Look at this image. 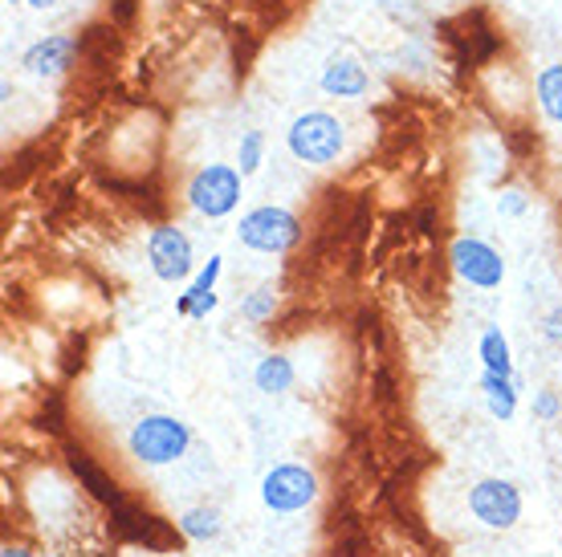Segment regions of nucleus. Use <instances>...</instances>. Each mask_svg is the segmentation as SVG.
<instances>
[{
	"mask_svg": "<svg viewBox=\"0 0 562 557\" xmlns=\"http://www.w3.org/2000/svg\"><path fill=\"white\" fill-rule=\"evenodd\" d=\"M449 261H452V269H457V277H461L464 285H473V289L490 293V289H502V281H506V257L481 237L452 240Z\"/></svg>",
	"mask_w": 562,
	"mask_h": 557,
	"instance_id": "obj_8",
	"label": "nucleus"
},
{
	"mask_svg": "<svg viewBox=\"0 0 562 557\" xmlns=\"http://www.w3.org/2000/svg\"><path fill=\"white\" fill-rule=\"evenodd\" d=\"M535 102L550 123L562 126V61H550L535 73Z\"/></svg>",
	"mask_w": 562,
	"mask_h": 557,
	"instance_id": "obj_16",
	"label": "nucleus"
},
{
	"mask_svg": "<svg viewBox=\"0 0 562 557\" xmlns=\"http://www.w3.org/2000/svg\"><path fill=\"white\" fill-rule=\"evenodd\" d=\"M147 265L164 285H180V281L196 277V249L192 237L180 224H155L147 232Z\"/></svg>",
	"mask_w": 562,
	"mask_h": 557,
	"instance_id": "obj_6",
	"label": "nucleus"
},
{
	"mask_svg": "<svg viewBox=\"0 0 562 557\" xmlns=\"http://www.w3.org/2000/svg\"><path fill=\"white\" fill-rule=\"evenodd\" d=\"M4 4H21V0H4Z\"/></svg>",
	"mask_w": 562,
	"mask_h": 557,
	"instance_id": "obj_25",
	"label": "nucleus"
},
{
	"mask_svg": "<svg viewBox=\"0 0 562 557\" xmlns=\"http://www.w3.org/2000/svg\"><path fill=\"white\" fill-rule=\"evenodd\" d=\"M302 240V220L281 204H257L237 220V245L266 257H285Z\"/></svg>",
	"mask_w": 562,
	"mask_h": 557,
	"instance_id": "obj_4",
	"label": "nucleus"
},
{
	"mask_svg": "<svg viewBox=\"0 0 562 557\" xmlns=\"http://www.w3.org/2000/svg\"><path fill=\"white\" fill-rule=\"evenodd\" d=\"M294 383H297V366L290 354H266V359H257L254 387L261 395H285V390H294Z\"/></svg>",
	"mask_w": 562,
	"mask_h": 557,
	"instance_id": "obj_14",
	"label": "nucleus"
},
{
	"mask_svg": "<svg viewBox=\"0 0 562 557\" xmlns=\"http://www.w3.org/2000/svg\"><path fill=\"white\" fill-rule=\"evenodd\" d=\"M78 61V37L74 33H45L21 54V70L29 78H42V82H54L61 73H70V66Z\"/></svg>",
	"mask_w": 562,
	"mask_h": 557,
	"instance_id": "obj_9",
	"label": "nucleus"
},
{
	"mask_svg": "<svg viewBox=\"0 0 562 557\" xmlns=\"http://www.w3.org/2000/svg\"><path fill=\"white\" fill-rule=\"evenodd\" d=\"M530 411H535L538 423H554V419L562 416V399H559V390H535V403H530Z\"/></svg>",
	"mask_w": 562,
	"mask_h": 557,
	"instance_id": "obj_21",
	"label": "nucleus"
},
{
	"mask_svg": "<svg viewBox=\"0 0 562 557\" xmlns=\"http://www.w3.org/2000/svg\"><path fill=\"white\" fill-rule=\"evenodd\" d=\"M240 195H245V175L237 163H204L192 171V180L183 187L188 208L204 216V220H225L240 208Z\"/></svg>",
	"mask_w": 562,
	"mask_h": 557,
	"instance_id": "obj_3",
	"label": "nucleus"
},
{
	"mask_svg": "<svg viewBox=\"0 0 562 557\" xmlns=\"http://www.w3.org/2000/svg\"><path fill=\"white\" fill-rule=\"evenodd\" d=\"M469 513L477 525L493 533H506L521 521V492L506 476H485L469 488Z\"/></svg>",
	"mask_w": 562,
	"mask_h": 557,
	"instance_id": "obj_7",
	"label": "nucleus"
},
{
	"mask_svg": "<svg viewBox=\"0 0 562 557\" xmlns=\"http://www.w3.org/2000/svg\"><path fill=\"white\" fill-rule=\"evenodd\" d=\"M477 390L481 399H485V411H490L497 423H509V419L518 416V378H506V375H493V371H481L477 378Z\"/></svg>",
	"mask_w": 562,
	"mask_h": 557,
	"instance_id": "obj_12",
	"label": "nucleus"
},
{
	"mask_svg": "<svg viewBox=\"0 0 562 557\" xmlns=\"http://www.w3.org/2000/svg\"><path fill=\"white\" fill-rule=\"evenodd\" d=\"M221 273H225V257L221 252H212L209 261L196 269V277L183 285V293H176V318L183 321H204L212 309L221 306Z\"/></svg>",
	"mask_w": 562,
	"mask_h": 557,
	"instance_id": "obj_10",
	"label": "nucleus"
},
{
	"mask_svg": "<svg viewBox=\"0 0 562 557\" xmlns=\"http://www.w3.org/2000/svg\"><path fill=\"white\" fill-rule=\"evenodd\" d=\"M70 464H74V476H78V480H82V485L90 488V492H94V497H99L102 504H111V509H119V504H123L119 488H114V480H106V476H102L99 464L82 461V456H74Z\"/></svg>",
	"mask_w": 562,
	"mask_h": 557,
	"instance_id": "obj_18",
	"label": "nucleus"
},
{
	"mask_svg": "<svg viewBox=\"0 0 562 557\" xmlns=\"http://www.w3.org/2000/svg\"><path fill=\"white\" fill-rule=\"evenodd\" d=\"M318 86H323L326 98H342V102H355L371 90V73L359 57L351 54H330L326 57L323 73H318Z\"/></svg>",
	"mask_w": 562,
	"mask_h": 557,
	"instance_id": "obj_11",
	"label": "nucleus"
},
{
	"mask_svg": "<svg viewBox=\"0 0 562 557\" xmlns=\"http://www.w3.org/2000/svg\"><path fill=\"white\" fill-rule=\"evenodd\" d=\"M285 151L302 168H330L347 151V123L330 111H302L285 126Z\"/></svg>",
	"mask_w": 562,
	"mask_h": 557,
	"instance_id": "obj_2",
	"label": "nucleus"
},
{
	"mask_svg": "<svg viewBox=\"0 0 562 557\" xmlns=\"http://www.w3.org/2000/svg\"><path fill=\"white\" fill-rule=\"evenodd\" d=\"M29 9H37V13H45V9H54L57 0H25Z\"/></svg>",
	"mask_w": 562,
	"mask_h": 557,
	"instance_id": "obj_24",
	"label": "nucleus"
},
{
	"mask_svg": "<svg viewBox=\"0 0 562 557\" xmlns=\"http://www.w3.org/2000/svg\"><path fill=\"white\" fill-rule=\"evenodd\" d=\"M192 447V428L183 423L180 416H168V411H151V416H139L127 432V452L131 461L143 464V468H168V464H180Z\"/></svg>",
	"mask_w": 562,
	"mask_h": 557,
	"instance_id": "obj_1",
	"label": "nucleus"
},
{
	"mask_svg": "<svg viewBox=\"0 0 562 557\" xmlns=\"http://www.w3.org/2000/svg\"><path fill=\"white\" fill-rule=\"evenodd\" d=\"M530 212V195L521 192V187H502L497 192V216L502 220H521Z\"/></svg>",
	"mask_w": 562,
	"mask_h": 557,
	"instance_id": "obj_20",
	"label": "nucleus"
},
{
	"mask_svg": "<svg viewBox=\"0 0 562 557\" xmlns=\"http://www.w3.org/2000/svg\"><path fill=\"white\" fill-rule=\"evenodd\" d=\"M477 359H481V371H493V375H506V378H518L514 371V346H509V338L502 334V326H485L477 338Z\"/></svg>",
	"mask_w": 562,
	"mask_h": 557,
	"instance_id": "obj_15",
	"label": "nucleus"
},
{
	"mask_svg": "<svg viewBox=\"0 0 562 557\" xmlns=\"http://www.w3.org/2000/svg\"><path fill=\"white\" fill-rule=\"evenodd\" d=\"M261 163H266V130L254 126V130H245L237 143V168H240V175L249 180V175L261 171Z\"/></svg>",
	"mask_w": 562,
	"mask_h": 557,
	"instance_id": "obj_19",
	"label": "nucleus"
},
{
	"mask_svg": "<svg viewBox=\"0 0 562 557\" xmlns=\"http://www.w3.org/2000/svg\"><path fill=\"white\" fill-rule=\"evenodd\" d=\"M318 501V476L314 468L306 464H273L266 476H261V504H266L269 513L278 516H290V513H302L310 504Z\"/></svg>",
	"mask_w": 562,
	"mask_h": 557,
	"instance_id": "obj_5",
	"label": "nucleus"
},
{
	"mask_svg": "<svg viewBox=\"0 0 562 557\" xmlns=\"http://www.w3.org/2000/svg\"><path fill=\"white\" fill-rule=\"evenodd\" d=\"M0 557H33V554H29V549H21V545H4V549H0Z\"/></svg>",
	"mask_w": 562,
	"mask_h": 557,
	"instance_id": "obj_23",
	"label": "nucleus"
},
{
	"mask_svg": "<svg viewBox=\"0 0 562 557\" xmlns=\"http://www.w3.org/2000/svg\"><path fill=\"white\" fill-rule=\"evenodd\" d=\"M542 338H547L550 346L562 350V306H554L547 318H542Z\"/></svg>",
	"mask_w": 562,
	"mask_h": 557,
	"instance_id": "obj_22",
	"label": "nucleus"
},
{
	"mask_svg": "<svg viewBox=\"0 0 562 557\" xmlns=\"http://www.w3.org/2000/svg\"><path fill=\"white\" fill-rule=\"evenodd\" d=\"M176 530H180L183 542L209 545L225 533V516H221V509H212V504H192V509H183L180 513Z\"/></svg>",
	"mask_w": 562,
	"mask_h": 557,
	"instance_id": "obj_13",
	"label": "nucleus"
},
{
	"mask_svg": "<svg viewBox=\"0 0 562 557\" xmlns=\"http://www.w3.org/2000/svg\"><path fill=\"white\" fill-rule=\"evenodd\" d=\"M273 314H278V289L273 285H257L240 297V321L266 326V321H273Z\"/></svg>",
	"mask_w": 562,
	"mask_h": 557,
	"instance_id": "obj_17",
	"label": "nucleus"
}]
</instances>
